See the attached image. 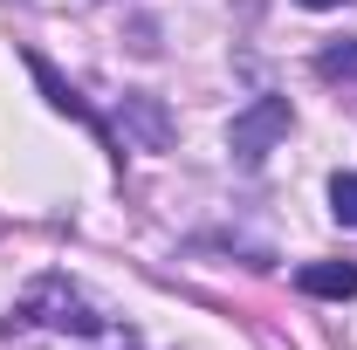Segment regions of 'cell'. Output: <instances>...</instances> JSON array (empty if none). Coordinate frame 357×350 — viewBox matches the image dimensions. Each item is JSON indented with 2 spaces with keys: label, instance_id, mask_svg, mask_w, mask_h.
<instances>
[{
  "label": "cell",
  "instance_id": "ba28073f",
  "mask_svg": "<svg viewBox=\"0 0 357 350\" xmlns=\"http://www.w3.org/2000/svg\"><path fill=\"white\" fill-rule=\"evenodd\" d=\"M28 350H137L131 330H117V337H89V344H28Z\"/></svg>",
  "mask_w": 357,
  "mask_h": 350
},
{
  "label": "cell",
  "instance_id": "5b68a950",
  "mask_svg": "<svg viewBox=\"0 0 357 350\" xmlns=\"http://www.w3.org/2000/svg\"><path fill=\"white\" fill-rule=\"evenodd\" d=\"M124 124L137 131V144H144V151H165V137H172L165 110H158L151 96H137V89H124Z\"/></svg>",
  "mask_w": 357,
  "mask_h": 350
},
{
  "label": "cell",
  "instance_id": "7a4b0ae2",
  "mask_svg": "<svg viewBox=\"0 0 357 350\" xmlns=\"http://www.w3.org/2000/svg\"><path fill=\"white\" fill-rule=\"evenodd\" d=\"M289 124H296L289 96H255L248 110H234V124H227V151H234L241 165H261L268 151L289 137Z\"/></svg>",
  "mask_w": 357,
  "mask_h": 350
},
{
  "label": "cell",
  "instance_id": "9c48e42d",
  "mask_svg": "<svg viewBox=\"0 0 357 350\" xmlns=\"http://www.w3.org/2000/svg\"><path fill=\"white\" fill-rule=\"evenodd\" d=\"M303 7H310V14H330V7H344V0H303Z\"/></svg>",
  "mask_w": 357,
  "mask_h": 350
},
{
  "label": "cell",
  "instance_id": "8992f818",
  "mask_svg": "<svg viewBox=\"0 0 357 350\" xmlns=\"http://www.w3.org/2000/svg\"><path fill=\"white\" fill-rule=\"evenodd\" d=\"M316 76L323 83H357V42H330L316 55Z\"/></svg>",
  "mask_w": 357,
  "mask_h": 350
},
{
  "label": "cell",
  "instance_id": "6da1fadb",
  "mask_svg": "<svg viewBox=\"0 0 357 350\" xmlns=\"http://www.w3.org/2000/svg\"><path fill=\"white\" fill-rule=\"evenodd\" d=\"M124 323L110 316V309L89 296L83 282H69V275H35L14 309H7V323H0V337L7 344H89V337H117Z\"/></svg>",
  "mask_w": 357,
  "mask_h": 350
},
{
  "label": "cell",
  "instance_id": "277c9868",
  "mask_svg": "<svg viewBox=\"0 0 357 350\" xmlns=\"http://www.w3.org/2000/svg\"><path fill=\"white\" fill-rule=\"evenodd\" d=\"M296 289L323 296V303H351L357 296V261H310V268H296Z\"/></svg>",
  "mask_w": 357,
  "mask_h": 350
},
{
  "label": "cell",
  "instance_id": "3957f363",
  "mask_svg": "<svg viewBox=\"0 0 357 350\" xmlns=\"http://www.w3.org/2000/svg\"><path fill=\"white\" fill-rule=\"evenodd\" d=\"M28 69H35V83H42V96H48V103H55V110H62V117H76V124H89V131H96V137H103V144H110V158H124V144H117V137L103 131V117H96V110H89L83 96H76V89H69V83H62V76H55V69H48L42 55H28Z\"/></svg>",
  "mask_w": 357,
  "mask_h": 350
},
{
  "label": "cell",
  "instance_id": "52a82bcc",
  "mask_svg": "<svg viewBox=\"0 0 357 350\" xmlns=\"http://www.w3.org/2000/svg\"><path fill=\"white\" fill-rule=\"evenodd\" d=\"M330 213L344 220V227H357V172H337V178H330Z\"/></svg>",
  "mask_w": 357,
  "mask_h": 350
}]
</instances>
